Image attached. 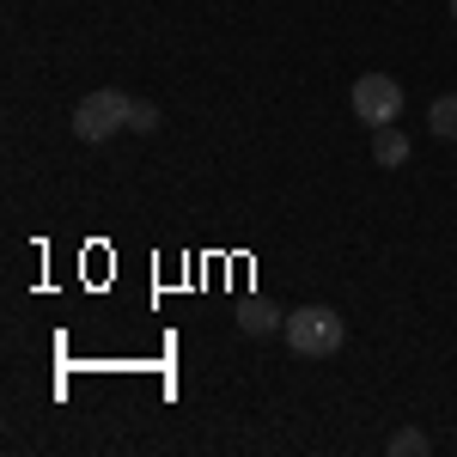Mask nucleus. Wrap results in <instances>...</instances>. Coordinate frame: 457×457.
<instances>
[{
  "label": "nucleus",
  "mask_w": 457,
  "mask_h": 457,
  "mask_svg": "<svg viewBox=\"0 0 457 457\" xmlns=\"http://www.w3.org/2000/svg\"><path fill=\"white\" fill-rule=\"evenodd\" d=\"M281 336L299 360H329V353H342V342H348V323H342V312H329V305H299V312H287Z\"/></svg>",
  "instance_id": "1"
},
{
  "label": "nucleus",
  "mask_w": 457,
  "mask_h": 457,
  "mask_svg": "<svg viewBox=\"0 0 457 457\" xmlns=\"http://www.w3.org/2000/svg\"><path fill=\"white\" fill-rule=\"evenodd\" d=\"M129 110H135L129 92L98 86V92H86L79 110H73V135H79L86 146H98V141H110V135H122V129H129Z\"/></svg>",
  "instance_id": "2"
},
{
  "label": "nucleus",
  "mask_w": 457,
  "mask_h": 457,
  "mask_svg": "<svg viewBox=\"0 0 457 457\" xmlns=\"http://www.w3.org/2000/svg\"><path fill=\"white\" fill-rule=\"evenodd\" d=\"M353 116L366 122V129H385L403 116V86L390 79V73H360L353 79Z\"/></svg>",
  "instance_id": "3"
},
{
  "label": "nucleus",
  "mask_w": 457,
  "mask_h": 457,
  "mask_svg": "<svg viewBox=\"0 0 457 457\" xmlns=\"http://www.w3.org/2000/svg\"><path fill=\"white\" fill-rule=\"evenodd\" d=\"M409 153H415V146H409V135H403L396 122L372 129V165H378V171H396V165H409Z\"/></svg>",
  "instance_id": "4"
},
{
  "label": "nucleus",
  "mask_w": 457,
  "mask_h": 457,
  "mask_svg": "<svg viewBox=\"0 0 457 457\" xmlns=\"http://www.w3.org/2000/svg\"><path fill=\"white\" fill-rule=\"evenodd\" d=\"M281 323H287L281 305L262 299V293H250L245 305H238V329H245V336H269V329H281Z\"/></svg>",
  "instance_id": "5"
},
{
  "label": "nucleus",
  "mask_w": 457,
  "mask_h": 457,
  "mask_svg": "<svg viewBox=\"0 0 457 457\" xmlns=\"http://www.w3.org/2000/svg\"><path fill=\"white\" fill-rule=\"evenodd\" d=\"M427 135H439V141H457V92H439V98L427 104Z\"/></svg>",
  "instance_id": "6"
},
{
  "label": "nucleus",
  "mask_w": 457,
  "mask_h": 457,
  "mask_svg": "<svg viewBox=\"0 0 457 457\" xmlns=\"http://www.w3.org/2000/svg\"><path fill=\"white\" fill-rule=\"evenodd\" d=\"M427 452H433V439H427L421 427H396L385 445V457H427Z\"/></svg>",
  "instance_id": "7"
},
{
  "label": "nucleus",
  "mask_w": 457,
  "mask_h": 457,
  "mask_svg": "<svg viewBox=\"0 0 457 457\" xmlns=\"http://www.w3.org/2000/svg\"><path fill=\"white\" fill-rule=\"evenodd\" d=\"M129 129H141V135H153V129H159V104H146V98H135V110H129Z\"/></svg>",
  "instance_id": "8"
},
{
  "label": "nucleus",
  "mask_w": 457,
  "mask_h": 457,
  "mask_svg": "<svg viewBox=\"0 0 457 457\" xmlns=\"http://www.w3.org/2000/svg\"><path fill=\"white\" fill-rule=\"evenodd\" d=\"M452 19H457V0H452Z\"/></svg>",
  "instance_id": "9"
}]
</instances>
